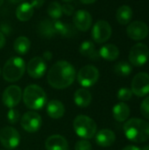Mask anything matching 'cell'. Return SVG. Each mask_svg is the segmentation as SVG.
Here are the masks:
<instances>
[{
	"mask_svg": "<svg viewBox=\"0 0 149 150\" xmlns=\"http://www.w3.org/2000/svg\"><path fill=\"white\" fill-rule=\"evenodd\" d=\"M0 73H1V71H0Z\"/></svg>",
	"mask_w": 149,
	"mask_h": 150,
	"instance_id": "cell-44",
	"label": "cell"
},
{
	"mask_svg": "<svg viewBox=\"0 0 149 150\" xmlns=\"http://www.w3.org/2000/svg\"><path fill=\"white\" fill-rule=\"evenodd\" d=\"M0 142L4 149H14L20 143L19 133L11 127H5L0 131Z\"/></svg>",
	"mask_w": 149,
	"mask_h": 150,
	"instance_id": "cell-8",
	"label": "cell"
},
{
	"mask_svg": "<svg viewBox=\"0 0 149 150\" xmlns=\"http://www.w3.org/2000/svg\"><path fill=\"white\" fill-rule=\"evenodd\" d=\"M99 78L98 69L92 65L83 67L77 74V81L83 87H90L94 85Z\"/></svg>",
	"mask_w": 149,
	"mask_h": 150,
	"instance_id": "cell-7",
	"label": "cell"
},
{
	"mask_svg": "<svg viewBox=\"0 0 149 150\" xmlns=\"http://www.w3.org/2000/svg\"><path fill=\"white\" fill-rule=\"evenodd\" d=\"M33 8H40L42 6V4H44V0H32V2L30 3Z\"/></svg>",
	"mask_w": 149,
	"mask_h": 150,
	"instance_id": "cell-35",
	"label": "cell"
},
{
	"mask_svg": "<svg viewBox=\"0 0 149 150\" xmlns=\"http://www.w3.org/2000/svg\"><path fill=\"white\" fill-rule=\"evenodd\" d=\"M92 100L90 92L85 88L78 89L74 94V101L76 105L81 108H84L90 105Z\"/></svg>",
	"mask_w": 149,
	"mask_h": 150,
	"instance_id": "cell-18",
	"label": "cell"
},
{
	"mask_svg": "<svg viewBox=\"0 0 149 150\" xmlns=\"http://www.w3.org/2000/svg\"><path fill=\"white\" fill-rule=\"evenodd\" d=\"M124 133L126 138L136 143H142L149 140V123L148 121L133 118L124 125Z\"/></svg>",
	"mask_w": 149,
	"mask_h": 150,
	"instance_id": "cell-2",
	"label": "cell"
},
{
	"mask_svg": "<svg viewBox=\"0 0 149 150\" xmlns=\"http://www.w3.org/2000/svg\"><path fill=\"white\" fill-rule=\"evenodd\" d=\"M73 21L76 29L85 32L88 31L91 26L92 17L89 11L85 10H78L74 13Z\"/></svg>",
	"mask_w": 149,
	"mask_h": 150,
	"instance_id": "cell-15",
	"label": "cell"
},
{
	"mask_svg": "<svg viewBox=\"0 0 149 150\" xmlns=\"http://www.w3.org/2000/svg\"><path fill=\"white\" fill-rule=\"evenodd\" d=\"M56 34L62 37H72L76 34V27L72 25L63 23L60 20H53Z\"/></svg>",
	"mask_w": 149,
	"mask_h": 150,
	"instance_id": "cell-23",
	"label": "cell"
},
{
	"mask_svg": "<svg viewBox=\"0 0 149 150\" xmlns=\"http://www.w3.org/2000/svg\"><path fill=\"white\" fill-rule=\"evenodd\" d=\"M132 97H133V92H132L131 89L121 88L118 91V98L121 102L128 101V100H130L132 98Z\"/></svg>",
	"mask_w": 149,
	"mask_h": 150,
	"instance_id": "cell-30",
	"label": "cell"
},
{
	"mask_svg": "<svg viewBox=\"0 0 149 150\" xmlns=\"http://www.w3.org/2000/svg\"><path fill=\"white\" fill-rule=\"evenodd\" d=\"M22 98V91L17 85L7 87L3 93V103L9 108H13L18 105Z\"/></svg>",
	"mask_w": 149,
	"mask_h": 150,
	"instance_id": "cell-12",
	"label": "cell"
},
{
	"mask_svg": "<svg viewBox=\"0 0 149 150\" xmlns=\"http://www.w3.org/2000/svg\"><path fill=\"white\" fill-rule=\"evenodd\" d=\"M141 112L142 116L149 120V96L142 101L141 105Z\"/></svg>",
	"mask_w": 149,
	"mask_h": 150,
	"instance_id": "cell-33",
	"label": "cell"
},
{
	"mask_svg": "<svg viewBox=\"0 0 149 150\" xmlns=\"http://www.w3.org/2000/svg\"><path fill=\"white\" fill-rule=\"evenodd\" d=\"M43 57L46 59V60H51V58H52V54L50 53V52H46V53H44V55H43Z\"/></svg>",
	"mask_w": 149,
	"mask_h": 150,
	"instance_id": "cell-38",
	"label": "cell"
},
{
	"mask_svg": "<svg viewBox=\"0 0 149 150\" xmlns=\"http://www.w3.org/2000/svg\"><path fill=\"white\" fill-rule=\"evenodd\" d=\"M113 118L119 122L126 121L130 116V108L125 102H119L112 109Z\"/></svg>",
	"mask_w": 149,
	"mask_h": 150,
	"instance_id": "cell-22",
	"label": "cell"
},
{
	"mask_svg": "<svg viewBox=\"0 0 149 150\" xmlns=\"http://www.w3.org/2000/svg\"><path fill=\"white\" fill-rule=\"evenodd\" d=\"M37 32L40 37L47 38V39L52 38L56 34L53 20H49V19H44L40 21L38 25Z\"/></svg>",
	"mask_w": 149,
	"mask_h": 150,
	"instance_id": "cell-20",
	"label": "cell"
},
{
	"mask_svg": "<svg viewBox=\"0 0 149 150\" xmlns=\"http://www.w3.org/2000/svg\"><path fill=\"white\" fill-rule=\"evenodd\" d=\"M75 150H92V146L87 140H81L75 145Z\"/></svg>",
	"mask_w": 149,
	"mask_h": 150,
	"instance_id": "cell-32",
	"label": "cell"
},
{
	"mask_svg": "<svg viewBox=\"0 0 149 150\" xmlns=\"http://www.w3.org/2000/svg\"><path fill=\"white\" fill-rule=\"evenodd\" d=\"M25 71V61L18 56L10 58L3 68V77L6 82L14 83L18 81Z\"/></svg>",
	"mask_w": 149,
	"mask_h": 150,
	"instance_id": "cell-4",
	"label": "cell"
},
{
	"mask_svg": "<svg viewBox=\"0 0 149 150\" xmlns=\"http://www.w3.org/2000/svg\"><path fill=\"white\" fill-rule=\"evenodd\" d=\"M26 70L28 75L35 79L42 77L47 70V64L43 58L41 57H33L31 59L26 66Z\"/></svg>",
	"mask_w": 149,
	"mask_h": 150,
	"instance_id": "cell-14",
	"label": "cell"
},
{
	"mask_svg": "<svg viewBox=\"0 0 149 150\" xmlns=\"http://www.w3.org/2000/svg\"><path fill=\"white\" fill-rule=\"evenodd\" d=\"M23 100L27 108L40 110L47 101L45 91L37 84H30L24 90Z\"/></svg>",
	"mask_w": 149,
	"mask_h": 150,
	"instance_id": "cell-3",
	"label": "cell"
},
{
	"mask_svg": "<svg viewBox=\"0 0 149 150\" xmlns=\"http://www.w3.org/2000/svg\"><path fill=\"white\" fill-rule=\"evenodd\" d=\"M131 91L137 97H145L149 93V75L141 72L133 78Z\"/></svg>",
	"mask_w": 149,
	"mask_h": 150,
	"instance_id": "cell-9",
	"label": "cell"
},
{
	"mask_svg": "<svg viewBox=\"0 0 149 150\" xmlns=\"http://www.w3.org/2000/svg\"><path fill=\"white\" fill-rule=\"evenodd\" d=\"M122 150H141V149L136 147V146H133V145H130V146H127L126 148H124Z\"/></svg>",
	"mask_w": 149,
	"mask_h": 150,
	"instance_id": "cell-37",
	"label": "cell"
},
{
	"mask_svg": "<svg viewBox=\"0 0 149 150\" xmlns=\"http://www.w3.org/2000/svg\"><path fill=\"white\" fill-rule=\"evenodd\" d=\"M61 11H62V13H64L65 15H68V16H70L72 14L75 13V9L73 6L69 5V4H64L61 6Z\"/></svg>",
	"mask_w": 149,
	"mask_h": 150,
	"instance_id": "cell-34",
	"label": "cell"
},
{
	"mask_svg": "<svg viewBox=\"0 0 149 150\" xmlns=\"http://www.w3.org/2000/svg\"><path fill=\"white\" fill-rule=\"evenodd\" d=\"M3 3H4V0H0V6L3 4Z\"/></svg>",
	"mask_w": 149,
	"mask_h": 150,
	"instance_id": "cell-43",
	"label": "cell"
},
{
	"mask_svg": "<svg viewBox=\"0 0 149 150\" xmlns=\"http://www.w3.org/2000/svg\"><path fill=\"white\" fill-rule=\"evenodd\" d=\"M126 33L129 38L133 40H144L148 35L149 29L147 24L142 21H133L127 26Z\"/></svg>",
	"mask_w": 149,
	"mask_h": 150,
	"instance_id": "cell-13",
	"label": "cell"
},
{
	"mask_svg": "<svg viewBox=\"0 0 149 150\" xmlns=\"http://www.w3.org/2000/svg\"><path fill=\"white\" fill-rule=\"evenodd\" d=\"M47 112L52 119H60L65 113L64 105L59 100H51L47 105Z\"/></svg>",
	"mask_w": 149,
	"mask_h": 150,
	"instance_id": "cell-19",
	"label": "cell"
},
{
	"mask_svg": "<svg viewBox=\"0 0 149 150\" xmlns=\"http://www.w3.org/2000/svg\"><path fill=\"white\" fill-rule=\"evenodd\" d=\"M114 72L120 76H129L132 71L133 68L131 64L127 62H119L114 65Z\"/></svg>",
	"mask_w": 149,
	"mask_h": 150,
	"instance_id": "cell-28",
	"label": "cell"
},
{
	"mask_svg": "<svg viewBox=\"0 0 149 150\" xmlns=\"http://www.w3.org/2000/svg\"><path fill=\"white\" fill-rule=\"evenodd\" d=\"M42 126L41 117L35 112H25L21 119V127L28 133L37 132Z\"/></svg>",
	"mask_w": 149,
	"mask_h": 150,
	"instance_id": "cell-11",
	"label": "cell"
},
{
	"mask_svg": "<svg viewBox=\"0 0 149 150\" xmlns=\"http://www.w3.org/2000/svg\"><path fill=\"white\" fill-rule=\"evenodd\" d=\"M30 47H31V42H30L29 39H27L25 36L18 37L13 43L14 50L16 51L17 54H18L20 55L25 54L29 51Z\"/></svg>",
	"mask_w": 149,
	"mask_h": 150,
	"instance_id": "cell-27",
	"label": "cell"
},
{
	"mask_svg": "<svg viewBox=\"0 0 149 150\" xmlns=\"http://www.w3.org/2000/svg\"><path fill=\"white\" fill-rule=\"evenodd\" d=\"M20 118L19 112L17 109L14 108H10V110L7 112V120L11 124H16Z\"/></svg>",
	"mask_w": 149,
	"mask_h": 150,
	"instance_id": "cell-31",
	"label": "cell"
},
{
	"mask_svg": "<svg viewBox=\"0 0 149 150\" xmlns=\"http://www.w3.org/2000/svg\"><path fill=\"white\" fill-rule=\"evenodd\" d=\"M47 13L54 20L59 19L62 15L61 5L58 2H52L47 7Z\"/></svg>",
	"mask_w": 149,
	"mask_h": 150,
	"instance_id": "cell-29",
	"label": "cell"
},
{
	"mask_svg": "<svg viewBox=\"0 0 149 150\" xmlns=\"http://www.w3.org/2000/svg\"><path fill=\"white\" fill-rule=\"evenodd\" d=\"M10 2H11V3H14V4H16V3H19V2H22L23 0H9Z\"/></svg>",
	"mask_w": 149,
	"mask_h": 150,
	"instance_id": "cell-40",
	"label": "cell"
},
{
	"mask_svg": "<svg viewBox=\"0 0 149 150\" xmlns=\"http://www.w3.org/2000/svg\"><path fill=\"white\" fill-rule=\"evenodd\" d=\"M96 142L100 147H110L116 141V135L110 129H102L96 134Z\"/></svg>",
	"mask_w": 149,
	"mask_h": 150,
	"instance_id": "cell-17",
	"label": "cell"
},
{
	"mask_svg": "<svg viewBox=\"0 0 149 150\" xmlns=\"http://www.w3.org/2000/svg\"><path fill=\"white\" fill-rule=\"evenodd\" d=\"M62 1H64V2H67V3H69V2H71V1H73V0H62Z\"/></svg>",
	"mask_w": 149,
	"mask_h": 150,
	"instance_id": "cell-42",
	"label": "cell"
},
{
	"mask_svg": "<svg viewBox=\"0 0 149 150\" xmlns=\"http://www.w3.org/2000/svg\"><path fill=\"white\" fill-rule=\"evenodd\" d=\"M141 150H149V145H147V146H145L144 148H142Z\"/></svg>",
	"mask_w": 149,
	"mask_h": 150,
	"instance_id": "cell-41",
	"label": "cell"
},
{
	"mask_svg": "<svg viewBox=\"0 0 149 150\" xmlns=\"http://www.w3.org/2000/svg\"><path fill=\"white\" fill-rule=\"evenodd\" d=\"M133 18V10L128 5L120 6L116 13V18L121 25H127Z\"/></svg>",
	"mask_w": 149,
	"mask_h": 150,
	"instance_id": "cell-26",
	"label": "cell"
},
{
	"mask_svg": "<svg viewBox=\"0 0 149 150\" xmlns=\"http://www.w3.org/2000/svg\"><path fill=\"white\" fill-rule=\"evenodd\" d=\"M34 8L30 3L24 2L20 4L16 9V16L19 21L25 22L31 19L33 15Z\"/></svg>",
	"mask_w": 149,
	"mask_h": 150,
	"instance_id": "cell-21",
	"label": "cell"
},
{
	"mask_svg": "<svg viewBox=\"0 0 149 150\" xmlns=\"http://www.w3.org/2000/svg\"><path fill=\"white\" fill-rule=\"evenodd\" d=\"M91 36L94 41L104 43L112 36V26L105 20H98L92 28Z\"/></svg>",
	"mask_w": 149,
	"mask_h": 150,
	"instance_id": "cell-10",
	"label": "cell"
},
{
	"mask_svg": "<svg viewBox=\"0 0 149 150\" xmlns=\"http://www.w3.org/2000/svg\"><path fill=\"white\" fill-rule=\"evenodd\" d=\"M45 147L47 150H68V143L63 136L54 134L47 139Z\"/></svg>",
	"mask_w": 149,
	"mask_h": 150,
	"instance_id": "cell-16",
	"label": "cell"
},
{
	"mask_svg": "<svg viewBox=\"0 0 149 150\" xmlns=\"http://www.w3.org/2000/svg\"><path fill=\"white\" fill-rule=\"evenodd\" d=\"M99 56L106 61H115L119 55V50L117 46L113 44H106L103 46L99 52Z\"/></svg>",
	"mask_w": 149,
	"mask_h": 150,
	"instance_id": "cell-24",
	"label": "cell"
},
{
	"mask_svg": "<svg viewBox=\"0 0 149 150\" xmlns=\"http://www.w3.org/2000/svg\"><path fill=\"white\" fill-rule=\"evenodd\" d=\"M97 0H80V2L83 4H93L94 2H96Z\"/></svg>",
	"mask_w": 149,
	"mask_h": 150,
	"instance_id": "cell-39",
	"label": "cell"
},
{
	"mask_svg": "<svg viewBox=\"0 0 149 150\" xmlns=\"http://www.w3.org/2000/svg\"><path fill=\"white\" fill-rule=\"evenodd\" d=\"M4 45H5V37H4V34L0 32V49L3 48Z\"/></svg>",
	"mask_w": 149,
	"mask_h": 150,
	"instance_id": "cell-36",
	"label": "cell"
},
{
	"mask_svg": "<svg viewBox=\"0 0 149 150\" xmlns=\"http://www.w3.org/2000/svg\"><path fill=\"white\" fill-rule=\"evenodd\" d=\"M73 127L76 134L84 140L91 139L97 134L96 122L86 115H78L76 117Z\"/></svg>",
	"mask_w": 149,
	"mask_h": 150,
	"instance_id": "cell-5",
	"label": "cell"
},
{
	"mask_svg": "<svg viewBox=\"0 0 149 150\" xmlns=\"http://www.w3.org/2000/svg\"><path fill=\"white\" fill-rule=\"evenodd\" d=\"M76 69L67 61L55 62L47 73V82L54 89L62 90L70 86L76 79Z\"/></svg>",
	"mask_w": 149,
	"mask_h": 150,
	"instance_id": "cell-1",
	"label": "cell"
},
{
	"mask_svg": "<svg viewBox=\"0 0 149 150\" xmlns=\"http://www.w3.org/2000/svg\"><path fill=\"white\" fill-rule=\"evenodd\" d=\"M149 59V48L144 43H137L129 53V62L135 67H141Z\"/></svg>",
	"mask_w": 149,
	"mask_h": 150,
	"instance_id": "cell-6",
	"label": "cell"
},
{
	"mask_svg": "<svg viewBox=\"0 0 149 150\" xmlns=\"http://www.w3.org/2000/svg\"><path fill=\"white\" fill-rule=\"evenodd\" d=\"M79 52L82 55L88 57L91 60H97L100 57L98 52L95 47L94 43L90 40L83 41L79 47Z\"/></svg>",
	"mask_w": 149,
	"mask_h": 150,
	"instance_id": "cell-25",
	"label": "cell"
}]
</instances>
